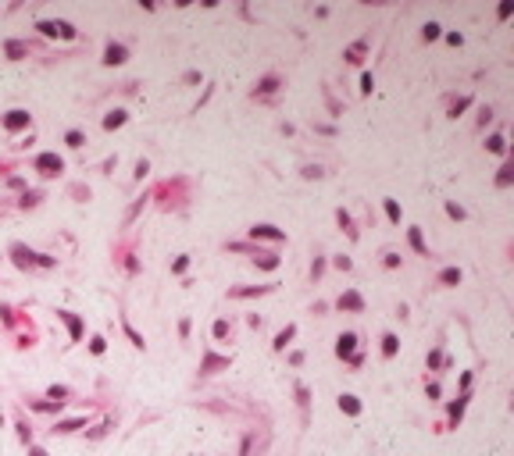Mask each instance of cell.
I'll use <instances>...</instances> for the list:
<instances>
[{
	"label": "cell",
	"instance_id": "obj_1",
	"mask_svg": "<svg viewBox=\"0 0 514 456\" xmlns=\"http://www.w3.org/2000/svg\"><path fill=\"white\" fill-rule=\"evenodd\" d=\"M33 164H36V171H43V175H57V171H61V157H57V154H39Z\"/></svg>",
	"mask_w": 514,
	"mask_h": 456
},
{
	"label": "cell",
	"instance_id": "obj_2",
	"mask_svg": "<svg viewBox=\"0 0 514 456\" xmlns=\"http://www.w3.org/2000/svg\"><path fill=\"white\" fill-rule=\"evenodd\" d=\"M39 29H43L47 36H61V39H72V36H75V29H72L68 22H39Z\"/></svg>",
	"mask_w": 514,
	"mask_h": 456
},
{
	"label": "cell",
	"instance_id": "obj_3",
	"mask_svg": "<svg viewBox=\"0 0 514 456\" xmlns=\"http://www.w3.org/2000/svg\"><path fill=\"white\" fill-rule=\"evenodd\" d=\"M354 342H357V335H350V331H346V335H339V346H336V353H339V357H346L350 363H361V357L354 353Z\"/></svg>",
	"mask_w": 514,
	"mask_h": 456
},
{
	"label": "cell",
	"instance_id": "obj_4",
	"mask_svg": "<svg viewBox=\"0 0 514 456\" xmlns=\"http://www.w3.org/2000/svg\"><path fill=\"white\" fill-rule=\"evenodd\" d=\"M250 235H254V239H282V232H279L275 225H257Z\"/></svg>",
	"mask_w": 514,
	"mask_h": 456
},
{
	"label": "cell",
	"instance_id": "obj_5",
	"mask_svg": "<svg viewBox=\"0 0 514 456\" xmlns=\"http://www.w3.org/2000/svg\"><path fill=\"white\" fill-rule=\"evenodd\" d=\"M4 125H7V129H25V125H29V114H25V111H11V114L4 118Z\"/></svg>",
	"mask_w": 514,
	"mask_h": 456
},
{
	"label": "cell",
	"instance_id": "obj_6",
	"mask_svg": "<svg viewBox=\"0 0 514 456\" xmlns=\"http://www.w3.org/2000/svg\"><path fill=\"white\" fill-rule=\"evenodd\" d=\"M104 61H108V65H122V61H125V47H122V43H111Z\"/></svg>",
	"mask_w": 514,
	"mask_h": 456
},
{
	"label": "cell",
	"instance_id": "obj_7",
	"mask_svg": "<svg viewBox=\"0 0 514 456\" xmlns=\"http://www.w3.org/2000/svg\"><path fill=\"white\" fill-rule=\"evenodd\" d=\"M339 307H343V310H361L365 303H361L357 293H343V296H339Z\"/></svg>",
	"mask_w": 514,
	"mask_h": 456
},
{
	"label": "cell",
	"instance_id": "obj_8",
	"mask_svg": "<svg viewBox=\"0 0 514 456\" xmlns=\"http://www.w3.org/2000/svg\"><path fill=\"white\" fill-rule=\"evenodd\" d=\"M61 317H65L68 328H72V339H79V335H82V321H79V317H72V314H61Z\"/></svg>",
	"mask_w": 514,
	"mask_h": 456
},
{
	"label": "cell",
	"instance_id": "obj_9",
	"mask_svg": "<svg viewBox=\"0 0 514 456\" xmlns=\"http://www.w3.org/2000/svg\"><path fill=\"white\" fill-rule=\"evenodd\" d=\"M122 121H125V111H114V114H108V118H104V129H118Z\"/></svg>",
	"mask_w": 514,
	"mask_h": 456
},
{
	"label": "cell",
	"instance_id": "obj_10",
	"mask_svg": "<svg viewBox=\"0 0 514 456\" xmlns=\"http://www.w3.org/2000/svg\"><path fill=\"white\" fill-rule=\"evenodd\" d=\"M339 406L346 410V414H357V410H361V403H357V396H343V399H339Z\"/></svg>",
	"mask_w": 514,
	"mask_h": 456
},
{
	"label": "cell",
	"instance_id": "obj_11",
	"mask_svg": "<svg viewBox=\"0 0 514 456\" xmlns=\"http://www.w3.org/2000/svg\"><path fill=\"white\" fill-rule=\"evenodd\" d=\"M489 150H493V154H504V150H507V139H504V135H493V139H489Z\"/></svg>",
	"mask_w": 514,
	"mask_h": 456
},
{
	"label": "cell",
	"instance_id": "obj_12",
	"mask_svg": "<svg viewBox=\"0 0 514 456\" xmlns=\"http://www.w3.org/2000/svg\"><path fill=\"white\" fill-rule=\"evenodd\" d=\"M411 246H414L418 253H425V239H421V232H418V228H411Z\"/></svg>",
	"mask_w": 514,
	"mask_h": 456
},
{
	"label": "cell",
	"instance_id": "obj_13",
	"mask_svg": "<svg viewBox=\"0 0 514 456\" xmlns=\"http://www.w3.org/2000/svg\"><path fill=\"white\" fill-rule=\"evenodd\" d=\"M440 278H443L446 285H453V282H461V271H457V267H446V271H443Z\"/></svg>",
	"mask_w": 514,
	"mask_h": 456
},
{
	"label": "cell",
	"instance_id": "obj_14",
	"mask_svg": "<svg viewBox=\"0 0 514 456\" xmlns=\"http://www.w3.org/2000/svg\"><path fill=\"white\" fill-rule=\"evenodd\" d=\"M382 353H386V357L397 353V335H386V339H382Z\"/></svg>",
	"mask_w": 514,
	"mask_h": 456
},
{
	"label": "cell",
	"instance_id": "obj_15",
	"mask_svg": "<svg viewBox=\"0 0 514 456\" xmlns=\"http://www.w3.org/2000/svg\"><path fill=\"white\" fill-rule=\"evenodd\" d=\"M293 339V328H286V331H279V339H275V349H286V342Z\"/></svg>",
	"mask_w": 514,
	"mask_h": 456
},
{
	"label": "cell",
	"instance_id": "obj_16",
	"mask_svg": "<svg viewBox=\"0 0 514 456\" xmlns=\"http://www.w3.org/2000/svg\"><path fill=\"white\" fill-rule=\"evenodd\" d=\"M386 214H389L393 221H400V207H397V200H386Z\"/></svg>",
	"mask_w": 514,
	"mask_h": 456
},
{
	"label": "cell",
	"instance_id": "obj_17",
	"mask_svg": "<svg viewBox=\"0 0 514 456\" xmlns=\"http://www.w3.org/2000/svg\"><path fill=\"white\" fill-rule=\"evenodd\" d=\"M361 50H365V43H357V47L346 50V61H361Z\"/></svg>",
	"mask_w": 514,
	"mask_h": 456
},
{
	"label": "cell",
	"instance_id": "obj_18",
	"mask_svg": "<svg viewBox=\"0 0 514 456\" xmlns=\"http://www.w3.org/2000/svg\"><path fill=\"white\" fill-rule=\"evenodd\" d=\"M65 139H68V146H82V132H68Z\"/></svg>",
	"mask_w": 514,
	"mask_h": 456
},
{
	"label": "cell",
	"instance_id": "obj_19",
	"mask_svg": "<svg viewBox=\"0 0 514 456\" xmlns=\"http://www.w3.org/2000/svg\"><path fill=\"white\" fill-rule=\"evenodd\" d=\"M275 264H279L275 253H264V257H261V267H275Z\"/></svg>",
	"mask_w": 514,
	"mask_h": 456
},
{
	"label": "cell",
	"instance_id": "obj_20",
	"mask_svg": "<svg viewBox=\"0 0 514 456\" xmlns=\"http://www.w3.org/2000/svg\"><path fill=\"white\" fill-rule=\"evenodd\" d=\"M7 54H11V57H22L25 47H22V43H7Z\"/></svg>",
	"mask_w": 514,
	"mask_h": 456
},
{
	"label": "cell",
	"instance_id": "obj_21",
	"mask_svg": "<svg viewBox=\"0 0 514 456\" xmlns=\"http://www.w3.org/2000/svg\"><path fill=\"white\" fill-rule=\"evenodd\" d=\"M436 36H440V25L429 22V25H425V39H436Z\"/></svg>",
	"mask_w": 514,
	"mask_h": 456
},
{
	"label": "cell",
	"instance_id": "obj_22",
	"mask_svg": "<svg viewBox=\"0 0 514 456\" xmlns=\"http://www.w3.org/2000/svg\"><path fill=\"white\" fill-rule=\"evenodd\" d=\"M79 424H82V421H65V424H57V431H75Z\"/></svg>",
	"mask_w": 514,
	"mask_h": 456
},
{
	"label": "cell",
	"instance_id": "obj_23",
	"mask_svg": "<svg viewBox=\"0 0 514 456\" xmlns=\"http://www.w3.org/2000/svg\"><path fill=\"white\" fill-rule=\"evenodd\" d=\"M446 210H450V218H457V221H461V218H464V210H461V207H457V203H446Z\"/></svg>",
	"mask_w": 514,
	"mask_h": 456
},
{
	"label": "cell",
	"instance_id": "obj_24",
	"mask_svg": "<svg viewBox=\"0 0 514 456\" xmlns=\"http://www.w3.org/2000/svg\"><path fill=\"white\" fill-rule=\"evenodd\" d=\"M215 335H218V339H225V335H229V325L218 321V325H215Z\"/></svg>",
	"mask_w": 514,
	"mask_h": 456
},
{
	"label": "cell",
	"instance_id": "obj_25",
	"mask_svg": "<svg viewBox=\"0 0 514 456\" xmlns=\"http://www.w3.org/2000/svg\"><path fill=\"white\" fill-rule=\"evenodd\" d=\"M496 182H500V186H507V182H511V168H500V175H496Z\"/></svg>",
	"mask_w": 514,
	"mask_h": 456
},
{
	"label": "cell",
	"instance_id": "obj_26",
	"mask_svg": "<svg viewBox=\"0 0 514 456\" xmlns=\"http://www.w3.org/2000/svg\"><path fill=\"white\" fill-rule=\"evenodd\" d=\"M33 456H47V453H43V449H33Z\"/></svg>",
	"mask_w": 514,
	"mask_h": 456
}]
</instances>
